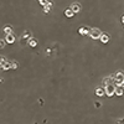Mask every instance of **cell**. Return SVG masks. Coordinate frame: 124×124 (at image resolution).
Masks as SVG:
<instances>
[{
	"label": "cell",
	"mask_w": 124,
	"mask_h": 124,
	"mask_svg": "<svg viewBox=\"0 0 124 124\" xmlns=\"http://www.w3.org/2000/svg\"><path fill=\"white\" fill-rule=\"evenodd\" d=\"M3 61H4V57H1V56H0V63H1Z\"/></svg>",
	"instance_id": "obj_22"
},
{
	"label": "cell",
	"mask_w": 124,
	"mask_h": 124,
	"mask_svg": "<svg viewBox=\"0 0 124 124\" xmlns=\"http://www.w3.org/2000/svg\"><path fill=\"white\" fill-rule=\"evenodd\" d=\"M103 43H107L108 41H109V36L107 35V34H102V36H100V39H99Z\"/></svg>",
	"instance_id": "obj_11"
},
{
	"label": "cell",
	"mask_w": 124,
	"mask_h": 124,
	"mask_svg": "<svg viewBox=\"0 0 124 124\" xmlns=\"http://www.w3.org/2000/svg\"><path fill=\"white\" fill-rule=\"evenodd\" d=\"M39 1H40V4H41V5L45 6V5H47V4L50 3V0H39Z\"/></svg>",
	"instance_id": "obj_18"
},
{
	"label": "cell",
	"mask_w": 124,
	"mask_h": 124,
	"mask_svg": "<svg viewBox=\"0 0 124 124\" xmlns=\"http://www.w3.org/2000/svg\"><path fill=\"white\" fill-rule=\"evenodd\" d=\"M109 83H112V78H111V77H106V78H103V86H104V87L108 86Z\"/></svg>",
	"instance_id": "obj_13"
},
{
	"label": "cell",
	"mask_w": 124,
	"mask_h": 124,
	"mask_svg": "<svg viewBox=\"0 0 124 124\" xmlns=\"http://www.w3.org/2000/svg\"><path fill=\"white\" fill-rule=\"evenodd\" d=\"M100 106H102V104L99 103V102H96V107H100Z\"/></svg>",
	"instance_id": "obj_21"
},
{
	"label": "cell",
	"mask_w": 124,
	"mask_h": 124,
	"mask_svg": "<svg viewBox=\"0 0 124 124\" xmlns=\"http://www.w3.org/2000/svg\"><path fill=\"white\" fill-rule=\"evenodd\" d=\"M65 15H66L67 18H72V16L75 15V11L72 10L71 8H67L66 10H65Z\"/></svg>",
	"instance_id": "obj_8"
},
{
	"label": "cell",
	"mask_w": 124,
	"mask_h": 124,
	"mask_svg": "<svg viewBox=\"0 0 124 124\" xmlns=\"http://www.w3.org/2000/svg\"><path fill=\"white\" fill-rule=\"evenodd\" d=\"M104 88H106V94H107V96H113V94L115 93L117 86L114 84V82H112V83H109L108 86H106Z\"/></svg>",
	"instance_id": "obj_2"
},
{
	"label": "cell",
	"mask_w": 124,
	"mask_h": 124,
	"mask_svg": "<svg viewBox=\"0 0 124 124\" xmlns=\"http://www.w3.org/2000/svg\"><path fill=\"white\" fill-rule=\"evenodd\" d=\"M51 10H52V3L50 1L47 5H45V6H43V11H45V12L47 14V12H50Z\"/></svg>",
	"instance_id": "obj_10"
},
{
	"label": "cell",
	"mask_w": 124,
	"mask_h": 124,
	"mask_svg": "<svg viewBox=\"0 0 124 124\" xmlns=\"http://www.w3.org/2000/svg\"><path fill=\"white\" fill-rule=\"evenodd\" d=\"M5 41L8 42V43H14V42H15V35H14L12 32H11V34H9V35H6Z\"/></svg>",
	"instance_id": "obj_6"
},
{
	"label": "cell",
	"mask_w": 124,
	"mask_h": 124,
	"mask_svg": "<svg viewBox=\"0 0 124 124\" xmlns=\"http://www.w3.org/2000/svg\"><path fill=\"white\" fill-rule=\"evenodd\" d=\"M117 124H124V118H120L119 120H117Z\"/></svg>",
	"instance_id": "obj_20"
},
{
	"label": "cell",
	"mask_w": 124,
	"mask_h": 124,
	"mask_svg": "<svg viewBox=\"0 0 124 124\" xmlns=\"http://www.w3.org/2000/svg\"><path fill=\"white\" fill-rule=\"evenodd\" d=\"M124 92H123V87H117L115 89V94H118V96H122Z\"/></svg>",
	"instance_id": "obj_15"
},
{
	"label": "cell",
	"mask_w": 124,
	"mask_h": 124,
	"mask_svg": "<svg viewBox=\"0 0 124 124\" xmlns=\"http://www.w3.org/2000/svg\"><path fill=\"white\" fill-rule=\"evenodd\" d=\"M0 67H1L4 71H6V70H11V61H3L1 63H0Z\"/></svg>",
	"instance_id": "obj_3"
},
{
	"label": "cell",
	"mask_w": 124,
	"mask_h": 124,
	"mask_svg": "<svg viewBox=\"0 0 124 124\" xmlns=\"http://www.w3.org/2000/svg\"><path fill=\"white\" fill-rule=\"evenodd\" d=\"M100 36H102V31L99 30V29H91V32H89V37L93 39V40H98L100 39Z\"/></svg>",
	"instance_id": "obj_1"
},
{
	"label": "cell",
	"mask_w": 124,
	"mask_h": 124,
	"mask_svg": "<svg viewBox=\"0 0 124 124\" xmlns=\"http://www.w3.org/2000/svg\"><path fill=\"white\" fill-rule=\"evenodd\" d=\"M96 94H97V96H104L106 89L103 88V87H97V88H96Z\"/></svg>",
	"instance_id": "obj_7"
},
{
	"label": "cell",
	"mask_w": 124,
	"mask_h": 124,
	"mask_svg": "<svg viewBox=\"0 0 124 124\" xmlns=\"http://www.w3.org/2000/svg\"><path fill=\"white\" fill-rule=\"evenodd\" d=\"M19 67V63L16 61H11V70H16Z\"/></svg>",
	"instance_id": "obj_16"
},
{
	"label": "cell",
	"mask_w": 124,
	"mask_h": 124,
	"mask_svg": "<svg viewBox=\"0 0 124 124\" xmlns=\"http://www.w3.org/2000/svg\"><path fill=\"white\" fill-rule=\"evenodd\" d=\"M78 32L81 35H89L91 30H89V27H87V26H81L78 29Z\"/></svg>",
	"instance_id": "obj_5"
},
{
	"label": "cell",
	"mask_w": 124,
	"mask_h": 124,
	"mask_svg": "<svg viewBox=\"0 0 124 124\" xmlns=\"http://www.w3.org/2000/svg\"><path fill=\"white\" fill-rule=\"evenodd\" d=\"M71 9L75 11V14H77V12H79V11H81L82 6H81V4H79V3H73V4L71 5Z\"/></svg>",
	"instance_id": "obj_4"
},
{
	"label": "cell",
	"mask_w": 124,
	"mask_h": 124,
	"mask_svg": "<svg viewBox=\"0 0 124 124\" xmlns=\"http://www.w3.org/2000/svg\"><path fill=\"white\" fill-rule=\"evenodd\" d=\"M6 43H8V42H6L5 40H0V50H3V48L5 47Z\"/></svg>",
	"instance_id": "obj_17"
},
{
	"label": "cell",
	"mask_w": 124,
	"mask_h": 124,
	"mask_svg": "<svg viewBox=\"0 0 124 124\" xmlns=\"http://www.w3.org/2000/svg\"><path fill=\"white\" fill-rule=\"evenodd\" d=\"M45 52H46V55L48 56V55H51V53H52V50H51V48H46V51H45Z\"/></svg>",
	"instance_id": "obj_19"
},
{
	"label": "cell",
	"mask_w": 124,
	"mask_h": 124,
	"mask_svg": "<svg viewBox=\"0 0 124 124\" xmlns=\"http://www.w3.org/2000/svg\"><path fill=\"white\" fill-rule=\"evenodd\" d=\"M31 39V32L30 31H25L23 34V41H26V40H30Z\"/></svg>",
	"instance_id": "obj_9"
},
{
	"label": "cell",
	"mask_w": 124,
	"mask_h": 124,
	"mask_svg": "<svg viewBox=\"0 0 124 124\" xmlns=\"http://www.w3.org/2000/svg\"><path fill=\"white\" fill-rule=\"evenodd\" d=\"M122 21H123V24H124V15H123V18H122Z\"/></svg>",
	"instance_id": "obj_23"
},
{
	"label": "cell",
	"mask_w": 124,
	"mask_h": 124,
	"mask_svg": "<svg viewBox=\"0 0 124 124\" xmlns=\"http://www.w3.org/2000/svg\"><path fill=\"white\" fill-rule=\"evenodd\" d=\"M4 32H5V35L11 34V32H12V27H11V26H9V25H8V26H5V27H4Z\"/></svg>",
	"instance_id": "obj_12"
},
{
	"label": "cell",
	"mask_w": 124,
	"mask_h": 124,
	"mask_svg": "<svg viewBox=\"0 0 124 124\" xmlns=\"http://www.w3.org/2000/svg\"><path fill=\"white\" fill-rule=\"evenodd\" d=\"M29 45L32 46V47H35L36 45H37V41H36L35 39H30V40H29Z\"/></svg>",
	"instance_id": "obj_14"
}]
</instances>
